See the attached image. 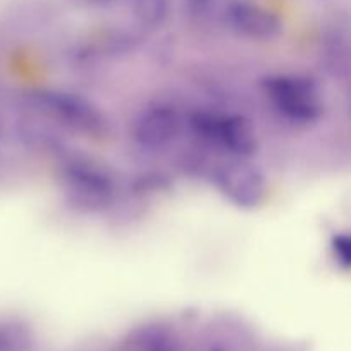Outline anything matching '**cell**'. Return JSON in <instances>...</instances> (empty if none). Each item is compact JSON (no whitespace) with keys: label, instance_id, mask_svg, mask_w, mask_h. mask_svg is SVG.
Returning <instances> with one entry per match:
<instances>
[{"label":"cell","instance_id":"cell-10","mask_svg":"<svg viewBox=\"0 0 351 351\" xmlns=\"http://www.w3.org/2000/svg\"><path fill=\"white\" fill-rule=\"evenodd\" d=\"M141 351H177V346L170 336L160 332V335L151 336L147 341H144Z\"/></svg>","mask_w":351,"mask_h":351},{"label":"cell","instance_id":"cell-1","mask_svg":"<svg viewBox=\"0 0 351 351\" xmlns=\"http://www.w3.org/2000/svg\"><path fill=\"white\" fill-rule=\"evenodd\" d=\"M263 89L274 108L293 123L311 125L317 122L324 112L317 84L307 75H269L263 81Z\"/></svg>","mask_w":351,"mask_h":351},{"label":"cell","instance_id":"cell-3","mask_svg":"<svg viewBox=\"0 0 351 351\" xmlns=\"http://www.w3.org/2000/svg\"><path fill=\"white\" fill-rule=\"evenodd\" d=\"M64 189L77 204L103 209L113 201L117 184L110 170L89 158H72L60 168Z\"/></svg>","mask_w":351,"mask_h":351},{"label":"cell","instance_id":"cell-8","mask_svg":"<svg viewBox=\"0 0 351 351\" xmlns=\"http://www.w3.org/2000/svg\"><path fill=\"white\" fill-rule=\"evenodd\" d=\"M329 250L336 266L343 271H348L351 266V242L346 233H336L329 242Z\"/></svg>","mask_w":351,"mask_h":351},{"label":"cell","instance_id":"cell-4","mask_svg":"<svg viewBox=\"0 0 351 351\" xmlns=\"http://www.w3.org/2000/svg\"><path fill=\"white\" fill-rule=\"evenodd\" d=\"M38 112L58 120L75 132L99 136L105 130L106 119L98 106L75 93L60 89H41L31 95Z\"/></svg>","mask_w":351,"mask_h":351},{"label":"cell","instance_id":"cell-9","mask_svg":"<svg viewBox=\"0 0 351 351\" xmlns=\"http://www.w3.org/2000/svg\"><path fill=\"white\" fill-rule=\"evenodd\" d=\"M26 345V338L17 329L0 326V351H24Z\"/></svg>","mask_w":351,"mask_h":351},{"label":"cell","instance_id":"cell-7","mask_svg":"<svg viewBox=\"0 0 351 351\" xmlns=\"http://www.w3.org/2000/svg\"><path fill=\"white\" fill-rule=\"evenodd\" d=\"M235 24L243 34L250 38H261V40H267V38L276 34V23L271 17L264 16V14L254 12V10H243V12L237 14Z\"/></svg>","mask_w":351,"mask_h":351},{"label":"cell","instance_id":"cell-2","mask_svg":"<svg viewBox=\"0 0 351 351\" xmlns=\"http://www.w3.org/2000/svg\"><path fill=\"white\" fill-rule=\"evenodd\" d=\"M192 132L211 146L219 147L237 160H245L257 151V137L245 117L233 113L195 112L189 119Z\"/></svg>","mask_w":351,"mask_h":351},{"label":"cell","instance_id":"cell-6","mask_svg":"<svg viewBox=\"0 0 351 351\" xmlns=\"http://www.w3.org/2000/svg\"><path fill=\"white\" fill-rule=\"evenodd\" d=\"M182 117L173 106L158 103L144 108L132 127V137L143 149L156 151L167 147L180 134Z\"/></svg>","mask_w":351,"mask_h":351},{"label":"cell","instance_id":"cell-5","mask_svg":"<svg viewBox=\"0 0 351 351\" xmlns=\"http://www.w3.org/2000/svg\"><path fill=\"white\" fill-rule=\"evenodd\" d=\"M211 178L221 197L239 209H256L266 199V175L245 160L235 158L216 165Z\"/></svg>","mask_w":351,"mask_h":351}]
</instances>
